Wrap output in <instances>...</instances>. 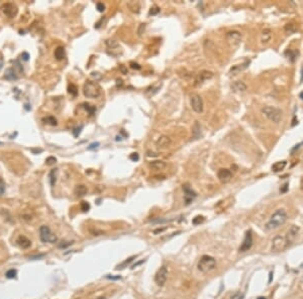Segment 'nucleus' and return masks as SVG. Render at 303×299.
<instances>
[{
	"instance_id": "1",
	"label": "nucleus",
	"mask_w": 303,
	"mask_h": 299,
	"mask_svg": "<svg viewBox=\"0 0 303 299\" xmlns=\"http://www.w3.org/2000/svg\"><path fill=\"white\" fill-rule=\"evenodd\" d=\"M288 219L287 216V213L284 209H277L276 212H275L270 219L268 221V223L266 224V230L267 231H273V230H276V229L282 227L284 224L286 223Z\"/></svg>"
},
{
	"instance_id": "2",
	"label": "nucleus",
	"mask_w": 303,
	"mask_h": 299,
	"mask_svg": "<svg viewBox=\"0 0 303 299\" xmlns=\"http://www.w3.org/2000/svg\"><path fill=\"white\" fill-rule=\"evenodd\" d=\"M83 94L86 98L95 99L101 95V87L95 81L87 80L83 86Z\"/></svg>"
},
{
	"instance_id": "3",
	"label": "nucleus",
	"mask_w": 303,
	"mask_h": 299,
	"mask_svg": "<svg viewBox=\"0 0 303 299\" xmlns=\"http://www.w3.org/2000/svg\"><path fill=\"white\" fill-rule=\"evenodd\" d=\"M216 266V261L215 259L211 256L204 255L200 258L198 262V269L203 273H208L211 270H213Z\"/></svg>"
},
{
	"instance_id": "4",
	"label": "nucleus",
	"mask_w": 303,
	"mask_h": 299,
	"mask_svg": "<svg viewBox=\"0 0 303 299\" xmlns=\"http://www.w3.org/2000/svg\"><path fill=\"white\" fill-rule=\"evenodd\" d=\"M262 113L264 116L272 121L274 123H279L282 120V111L280 109L276 108V107L272 106H266L262 109Z\"/></svg>"
},
{
	"instance_id": "5",
	"label": "nucleus",
	"mask_w": 303,
	"mask_h": 299,
	"mask_svg": "<svg viewBox=\"0 0 303 299\" xmlns=\"http://www.w3.org/2000/svg\"><path fill=\"white\" fill-rule=\"evenodd\" d=\"M40 238L41 242L44 243H56L57 242V236L51 231L48 226H41L40 228Z\"/></svg>"
},
{
	"instance_id": "6",
	"label": "nucleus",
	"mask_w": 303,
	"mask_h": 299,
	"mask_svg": "<svg viewBox=\"0 0 303 299\" xmlns=\"http://www.w3.org/2000/svg\"><path fill=\"white\" fill-rule=\"evenodd\" d=\"M289 245L286 238L283 236H276L272 241V250L274 252H282Z\"/></svg>"
},
{
	"instance_id": "7",
	"label": "nucleus",
	"mask_w": 303,
	"mask_h": 299,
	"mask_svg": "<svg viewBox=\"0 0 303 299\" xmlns=\"http://www.w3.org/2000/svg\"><path fill=\"white\" fill-rule=\"evenodd\" d=\"M190 105L191 108L193 109L196 113H202L203 111V101L202 98L198 94H192L190 97Z\"/></svg>"
},
{
	"instance_id": "8",
	"label": "nucleus",
	"mask_w": 303,
	"mask_h": 299,
	"mask_svg": "<svg viewBox=\"0 0 303 299\" xmlns=\"http://www.w3.org/2000/svg\"><path fill=\"white\" fill-rule=\"evenodd\" d=\"M1 11L3 12L4 15H6L9 18H13L17 15V12H18V8L15 5L14 3H11V2H7V3H4L3 5L1 6Z\"/></svg>"
},
{
	"instance_id": "9",
	"label": "nucleus",
	"mask_w": 303,
	"mask_h": 299,
	"mask_svg": "<svg viewBox=\"0 0 303 299\" xmlns=\"http://www.w3.org/2000/svg\"><path fill=\"white\" fill-rule=\"evenodd\" d=\"M252 246H253V235H252L251 231H248L246 233L245 239L241 243V245L239 249V252L240 253H245V252L249 251L252 248Z\"/></svg>"
},
{
	"instance_id": "10",
	"label": "nucleus",
	"mask_w": 303,
	"mask_h": 299,
	"mask_svg": "<svg viewBox=\"0 0 303 299\" xmlns=\"http://www.w3.org/2000/svg\"><path fill=\"white\" fill-rule=\"evenodd\" d=\"M167 277H168V269L165 266L161 267L155 276V281L157 283L158 286H164L166 281H167Z\"/></svg>"
},
{
	"instance_id": "11",
	"label": "nucleus",
	"mask_w": 303,
	"mask_h": 299,
	"mask_svg": "<svg viewBox=\"0 0 303 299\" xmlns=\"http://www.w3.org/2000/svg\"><path fill=\"white\" fill-rule=\"evenodd\" d=\"M183 190H184V199H185V204H190L193 202V199L197 197L196 193L190 188V185L188 183L183 184Z\"/></svg>"
},
{
	"instance_id": "12",
	"label": "nucleus",
	"mask_w": 303,
	"mask_h": 299,
	"mask_svg": "<svg viewBox=\"0 0 303 299\" xmlns=\"http://www.w3.org/2000/svg\"><path fill=\"white\" fill-rule=\"evenodd\" d=\"M217 176H218V178H219V180L221 181V183H228V181L231 179L232 173H231L230 170L226 169V168H221V169L218 170Z\"/></svg>"
},
{
	"instance_id": "13",
	"label": "nucleus",
	"mask_w": 303,
	"mask_h": 299,
	"mask_svg": "<svg viewBox=\"0 0 303 299\" xmlns=\"http://www.w3.org/2000/svg\"><path fill=\"white\" fill-rule=\"evenodd\" d=\"M226 39L232 44H239L241 41V34L240 31H236V30L228 31L226 34Z\"/></svg>"
},
{
	"instance_id": "14",
	"label": "nucleus",
	"mask_w": 303,
	"mask_h": 299,
	"mask_svg": "<svg viewBox=\"0 0 303 299\" xmlns=\"http://www.w3.org/2000/svg\"><path fill=\"white\" fill-rule=\"evenodd\" d=\"M213 77V74L211 72H208V71H202L198 74V76L196 78V80H195V85H200V84L204 83L206 80H209V79H211Z\"/></svg>"
},
{
	"instance_id": "15",
	"label": "nucleus",
	"mask_w": 303,
	"mask_h": 299,
	"mask_svg": "<svg viewBox=\"0 0 303 299\" xmlns=\"http://www.w3.org/2000/svg\"><path fill=\"white\" fill-rule=\"evenodd\" d=\"M298 233H299V227L292 226L290 229H289V231L287 232V235H286V237H285L289 244H290V243H293V242L295 241V239L297 238Z\"/></svg>"
},
{
	"instance_id": "16",
	"label": "nucleus",
	"mask_w": 303,
	"mask_h": 299,
	"mask_svg": "<svg viewBox=\"0 0 303 299\" xmlns=\"http://www.w3.org/2000/svg\"><path fill=\"white\" fill-rule=\"evenodd\" d=\"M246 85L241 81H235L231 84V90L235 92V93H244L246 91Z\"/></svg>"
},
{
	"instance_id": "17",
	"label": "nucleus",
	"mask_w": 303,
	"mask_h": 299,
	"mask_svg": "<svg viewBox=\"0 0 303 299\" xmlns=\"http://www.w3.org/2000/svg\"><path fill=\"white\" fill-rule=\"evenodd\" d=\"M16 244L22 249H29L31 246V242L25 236H19L16 239Z\"/></svg>"
},
{
	"instance_id": "18",
	"label": "nucleus",
	"mask_w": 303,
	"mask_h": 299,
	"mask_svg": "<svg viewBox=\"0 0 303 299\" xmlns=\"http://www.w3.org/2000/svg\"><path fill=\"white\" fill-rule=\"evenodd\" d=\"M157 146L159 148H167L170 146L171 144V139L166 136V135H162L161 137H159V139L157 140Z\"/></svg>"
},
{
	"instance_id": "19",
	"label": "nucleus",
	"mask_w": 303,
	"mask_h": 299,
	"mask_svg": "<svg viewBox=\"0 0 303 299\" xmlns=\"http://www.w3.org/2000/svg\"><path fill=\"white\" fill-rule=\"evenodd\" d=\"M4 78L6 79L7 81H14L17 80V75L14 71L13 68H8L6 69L5 74H4Z\"/></svg>"
},
{
	"instance_id": "20",
	"label": "nucleus",
	"mask_w": 303,
	"mask_h": 299,
	"mask_svg": "<svg viewBox=\"0 0 303 299\" xmlns=\"http://www.w3.org/2000/svg\"><path fill=\"white\" fill-rule=\"evenodd\" d=\"M249 64H250V60H246V62H245L244 64H236V66L232 67V68L230 69V72L231 74L235 75V74H237V73L241 72L242 70H245L246 67L249 66Z\"/></svg>"
},
{
	"instance_id": "21",
	"label": "nucleus",
	"mask_w": 303,
	"mask_h": 299,
	"mask_svg": "<svg viewBox=\"0 0 303 299\" xmlns=\"http://www.w3.org/2000/svg\"><path fill=\"white\" fill-rule=\"evenodd\" d=\"M192 135L194 139H198L201 135V126H200L198 121H195V123L192 127Z\"/></svg>"
},
{
	"instance_id": "22",
	"label": "nucleus",
	"mask_w": 303,
	"mask_h": 299,
	"mask_svg": "<svg viewBox=\"0 0 303 299\" xmlns=\"http://www.w3.org/2000/svg\"><path fill=\"white\" fill-rule=\"evenodd\" d=\"M286 165H287V161H285V160L275 162L274 164L272 165V170H273L274 172H279V171L283 170L284 168L286 167Z\"/></svg>"
},
{
	"instance_id": "23",
	"label": "nucleus",
	"mask_w": 303,
	"mask_h": 299,
	"mask_svg": "<svg viewBox=\"0 0 303 299\" xmlns=\"http://www.w3.org/2000/svg\"><path fill=\"white\" fill-rule=\"evenodd\" d=\"M54 54H55L56 59H58V60H62L65 59V57H66V53H65V49L63 46H58V48L55 49Z\"/></svg>"
},
{
	"instance_id": "24",
	"label": "nucleus",
	"mask_w": 303,
	"mask_h": 299,
	"mask_svg": "<svg viewBox=\"0 0 303 299\" xmlns=\"http://www.w3.org/2000/svg\"><path fill=\"white\" fill-rule=\"evenodd\" d=\"M150 166H151V168H153V169H155V170H162L166 167V163L162 160H155V161L151 162Z\"/></svg>"
},
{
	"instance_id": "25",
	"label": "nucleus",
	"mask_w": 303,
	"mask_h": 299,
	"mask_svg": "<svg viewBox=\"0 0 303 299\" xmlns=\"http://www.w3.org/2000/svg\"><path fill=\"white\" fill-rule=\"evenodd\" d=\"M272 37V31L270 29H265L262 32V44H268L270 40H271Z\"/></svg>"
},
{
	"instance_id": "26",
	"label": "nucleus",
	"mask_w": 303,
	"mask_h": 299,
	"mask_svg": "<svg viewBox=\"0 0 303 299\" xmlns=\"http://www.w3.org/2000/svg\"><path fill=\"white\" fill-rule=\"evenodd\" d=\"M87 193V188L85 185L80 184V185H77L76 188H75V194L77 197H84Z\"/></svg>"
},
{
	"instance_id": "27",
	"label": "nucleus",
	"mask_w": 303,
	"mask_h": 299,
	"mask_svg": "<svg viewBox=\"0 0 303 299\" xmlns=\"http://www.w3.org/2000/svg\"><path fill=\"white\" fill-rule=\"evenodd\" d=\"M82 107H83V108L88 112V113H89V115H90V116H92V115L94 114L95 112H96V107H95V106H93V105H91V104H88V103H83V104H82Z\"/></svg>"
},
{
	"instance_id": "28",
	"label": "nucleus",
	"mask_w": 303,
	"mask_h": 299,
	"mask_svg": "<svg viewBox=\"0 0 303 299\" xmlns=\"http://www.w3.org/2000/svg\"><path fill=\"white\" fill-rule=\"evenodd\" d=\"M57 172H58V169H57V168H55V169H53L52 171L50 172V174H49L50 183H51V185H52V186L55 185L56 180H57Z\"/></svg>"
},
{
	"instance_id": "29",
	"label": "nucleus",
	"mask_w": 303,
	"mask_h": 299,
	"mask_svg": "<svg viewBox=\"0 0 303 299\" xmlns=\"http://www.w3.org/2000/svg\"><path fill=\"white\" fill-rule=\"evenodd\" d=\"M43 121H44L45 123L50 124V125H52V126H56V125L58 124L57 119H56L54 116H48V117H45V118L43 119Z\"/></svg>"
},
{
	"instance_id": "30",
	"label": "nucleus",
	"mask_w": 303,
	"mask_h": 299,
	"mask_svg": "<svg viewBox=\"0 0 303 299\" xmlns=\"http://www.w3.org/2000/svg\"><path fill=\"white\" fill-rule=\"evenodd\" d=\"M68 93L69 94H71L72 96L76 97L78 95V88L74 85V84H70L68 86Z\"/></svg>"
},
{
	"instance_id": "31",
	"label": "nucleus",
	"mask_w": 303,
	"mask_h": 299,
	"mask_svg": "<svg viewBox=\"0 0 303 299\" xmlns=\"http://www.w3.org/2000/svg\"><path fill=\"white\" fill-rule=\"evenodd\" d=\"M16 274H17V271L15 269H10L6 272L5 276L8 279H13V278H16Z\"/></svg>"
},
{
	"instance_id": "32",
	"label": "nucleus",
	"mask_w": 303,
	"mask_h": 299,
	"mask_svg": "<svg viewBox=\"0 0 303 299\" xmlns=\"http://www.w3.org/2000/svg\"><path fill=\"white\" fill-rule=\"evenodd\" d=\"M285 30L287 34H293V32L296 31V26L294 24H292V23H288V24L285 26Z\"/></svg>"
},
{
	"instance_id": "33",
	"label": "nucleus",
	"mask_w": 303,
	"mask_h": 299,
	"mask_svg": "<svg viewBox=\"0 0 303 299\" xmlns=\"http://www.w3.org/2000/svg\"><path fill=\"white\" fill-rule=\"evenodd\" d=\"M204 219H205L204 217H202V216H197V217H195V218L193 219L192 223L194 224V225H200V224L204 222Z\"/></svg>"
},
{
	"instance_id": "34",
	"label": "nucleus",
	"mask_w": 303,
	"mask_h": 299,
	"mask_svg": "<svg viewBox=\"0 0 303 299\" xmlns=\"http://www.w3.org/2000/svg\"><path fill=\"white\" fill-rule=\"evenodd\" d=\"M160 12V7H158L157 5H154L151 9H150V15H157L158 13Z\"/></svg>"
},
{
	"instance_id": "35",
	"label": "nucleus",
	"mask_w": 303,
	"mask_h": 299,
	"mask_svg": "<svg viewBox=\"0 0 303 299\" xmlns=\"http://www.w3.org/2000/svg\"><path fill=\"white\" fill-rule=\"evenodd\" d=\"M56 162H57V158L54 156H50L46 159V163L48 165H54Z\"/></svg>"
},
{
	"instance_id": "36",
	"label": "nucleus",
	"mask_w": 303,
	"mask_h": 299,
	"mask_svg": "<svg viewBox=\"0 0 303 299\" xmlns=\"http://www.w3.org/2000/svg\"><path fill=\"white\" fill-rule=\"evenodd\" d=\"M81 209L83 212H88L90 209V204L87 202H82L81 203Z\"/></svg>"
},
{
	"instance_id": "37",
	"label": "nucleus",
	"mask_w": 303,
	"mask_h": 299,
	"mask_svg": "<svg viewBox=\"0 0 303 299\" xmlns=\"http://www.w3.org/2000/svg\"><path fill=\"white\" fill-rule=\"evenodd\" d=\"M129 159H130V160H133V161H134V162H136V161H138V160H139V155H138V153H137V152L132 153V154H130V155H129Z\"/></svg>"
},
{
	"instance_id": "38",
	"label": "nucleus",
	"mask_w": 303,
	"mask_h": 299,
	"mask_svg": "<svg viewBox=\"0 0 303 299\" xmlns=\"http://www.w3.org/2000/svg\"><path fill=\"white\" fill-rule=\"evenodd\" d=\"M5 191V183L2 178H0V195H2Z\"/></svg>"
},
{
	"instance_id": "39",
	"label": "nucleus",
	"mask_w": 303,
	"mask_h": 299,
	"mask_svg": "<svg viewBox=\"0 0 303 299\" xmlns=\"http://www.w3.org/2000/svg\"><path fill=\"white\" fill-rule=\"evenodd\" d=\"M285 54H289L290 55V59L292 60V62H294L295 59H296V53L295 51H293V50H287Z\"/></svg>"
},
{
	"instance_id": "40",
	"label": "nucleus",
	"mask_w": 303,
	"mask_h": 299,
	"mask_svg": "<svg viewBox=\"0 0 303 299\" xmlns=\"http://www.w3.org/2000/svg\"><path fill=\"white\" fill-rule=\"evenodd\" d=\"M82 128H83V126H80V127H77V128H75L74 130H72V132H73V134H74V136H75V137H78L79 135H80V133H81Z\"/></svg>"
},
{
	"instance_id": "41",
	"label": "nucleus",
	"mask_w": 303,
	"mask_h": 299,
	"mask_svg": "<svg viewBox=\"0 0 303 299\" xmlns=\"http://www.w3.org/2000/svg\"><path fill=\"white\" fill-rule=\"evenodd\" d=\"M96 7H97V10H98L99 12H103V11H104V8H105L104 4H103V3H101V2H98V3H97Z\"/></svg>"
},
{
	"instance_id": "42",
	"label": "nucleus",
	"mask_w": 303,
	"mask_h": 299,
	"mask_svg": "<svg viewBox=\"0 0 303 299\" xmlns=\"http://www.w3.org/2000/svg\"><path fill=\"white\" fill-rule=\"evenodd\" d=\"M144 28H146V24H144V23H142V24L139 25L138 29V35H142V34H143V32L144 31Z\"/></svg>"
},
{
	"instance_id": "43",
	"label": "nucleus",
	"mask_w": 303,
	"mask_h": 299,
	"mask_svg": "<svg viewBox=\"0 0 303 299\" xmlns=\"http://www.w3.org/2000/svg\"><path fill=\"white\" fill-rule=\"evenodd\" d=\"M98 146H99V142H94V143L90 144V145L87 147V149H88V150H92V149H95Z\"/></svg>"
},
{
	"instance_id": "44",
	"label": "nucleus",
	"mask_w": 303,
	"mask_h": 299,
	"mask_svg": "<svg viewBox=\"0 0 303 299\" xmlns=\"http://www.w3.org/2000/svg\"><path fill=\"white\" fill-rule=\"evenodd\" d=\"M21 59L24 60V62H27V60H29V59H30V54H27L26 51H24V53L21 54Z\"/></svg>"
},
{
	"instance_id": "45",
	"label": "nucleus",
	"mask_w": 303,
	"mask_h": 299,
	"mask_svg": "<svg viewBox=\"0 0 303 299\" xmlns=\"http://www.w3.org/2000/svg\"><path fill=\"white\" fill-rule=\"evenodd\" d=\"M130 67H132L133 69H136V70H141V66H139V64H137V63H133V62H132V63H130Z\"/></svg>"
},
{
	"instance_id": "46",
	"label": "nucleus",
	"mask_w": 303,
	"mask_h": 299,
	"mask_svg": "<svg viewBox=\"0 0 303 299\" xmlns=\"http://www.w3.org/2000/svg\"><path fill=\"white\" fill-rule=\"evenodd\" d=\"M45 256V254H41V255H36V256H31L30 257V259L31 260H36V259H40V258H43V257Z\"/></svg>"
},
{
	"instance_id": "47",
	"label": "nucleus",
	"mask_w": 303,
	"mask_h": 299,
	"mask_svg": "<svg viewBox=\"0 0 303 299\" xmlns=\"http://www.w3.org/2000/svg\"><path fill=\"white\" fill-rule=\"evenodd\" d=\"M287 188H288V183L284 184V185H283V188L280 189V191H281L282 193H286V191H287Z\"/></svg>"
},
{
	"instance_id": "48",
	"label": "nucleus",
	"mask_w": 303,
	"mask_h": 299,
	"mask_svg": "<svg viewBox=\"0 0 303 299\" xmlns=\"http://www.w3.org/2000/svg\"><path fill=\"white\" fill-rule=\"evenodd\" d=\"M120 71L122 72L123 74H127V71L124 69V67H123V66H120Z\"/></svg>"
},
{
	"instance_id": "49",
	"label": "nucleus",
	"mask_w": 303,
	"mask_h": 299,
	"mask_svg": "<svg viewBox=\"0 0 303 299\" xmlns=\"http://www.w3.org/2000/svg\"><path fill=\"white\" fill-rule=\"evenodd\" d=\"M272 276H273V272H270V278H269V282L272 281Z\"/></svg>"
},
{
	"instance_id": "50",
	"label": "nucleus",
	"mask_w": 303,
	"mask_h": 299,
	"mask_svg": "<svg viewBox=\"0 0 303 299\" xmlns=\"http://www.w3.org/2000/svg\"><path fill=\"white\" fill-rule=\"evenodd\" d=\"M2 66H3V62H2V60H0V69L2 68Z\"/></svg>"
},
{
	"instance_id": "51",
	"label": "nucleus",
	"mask_w": 303,
	"mask_h": 299,
	"mask_svg": "<svg viewBox=\"0 0 303 299\" xmlns=\"http://www.w3.org/2000/svg\"><path fill=\"white\" fill-rule=\"evenodd\" d=\"M299 97H300V98H301V99L303 100V92H302V93H301V94L299 95Z\"/></svg>"
},
{
	"instance_id": "52",
	"label": "nucleus",
	"mask_w": 303,
	"mask_h": 299,
	"mask_svg": "<svg viewBox=\"0 0 303 299\" xmlns=\"http://www.w3.org/2000/svg\"><path fill=\"white\" fill-rule=\"evenodd\" d=\"M257 299H266L265 297H263V296H261V297H258Z\"/></svg>"
}]
</instances>
